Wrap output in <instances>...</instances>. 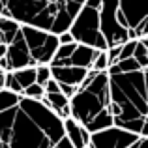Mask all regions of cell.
<instances>
[{
	"label": "cell",
	"instance_id": "obj_25",
	"mask_svg": "<svg viewBox=\"0 0 148 148\" xmlns=\"http://www.w3.org/2000/svg\"><path fill=\"white\" fill-rule=\"evenodd\" d=\"M120 49H122V45H114V47H109L107 49V58H109V66L116 64L120 58Z\"/></svg>",
	"mask_w": 148,
	"mask_h": 148
},
{
	"label": "cell",
	"instance_id": "obj_29",
	"mask_svg": "<svg viewBox=\"0 0 148 148\" xmlns=\"http://www.w3.org/2000/svg\"><path fill=\"white\" fill-rule=\"evenodd\" d=\"M58 41H60V43H71V41H75V40H73L71 32H69V30H66V32L58 34Z\"/></svg>",
	"mask_w": 148,
	"mask_h": 148
},
{
	"label": "cell",
	"instance_id": "obj_19",
	"mask_svg": "<svg viewBox=\"0 0 148 148\" xmlns=\"http://www.w3.org/2000/svg\"><path fill=\"white\" fill-rule=\"evenodd\" d=\"M23 96H26V98H32V99H43L45 88L41 86V84L34 83V84H30V86H26L25 90H23Z\"/></svg>",
	"mask_w": 148,
	"mask_h": 148
},
{
	"label": "cell",
	"instance_id": "obj_31",
	"mask_svg": "<svg viewBox=\"0 0 148 148\" xmlns=\"http://www.w3.org/2000/svg\"><path fill=\"white\" fill-rule=\"evenodd\" d=\"M56 146H58V148H75V146L71 145V143H69V139L66 137V135H64V137H62L60 141L56 143Z\"/></svg>",
	"mask_w": 148,
	"mask_h": 148
},
{
	"label": "cell",
	"instance_id": "obj_13",
	"mask_svg": "<svg viewBox=\"0 0 148 148\" xmlns=\"http://www.w3.org/2000/svg\"><path fill=\"white\" fill-rule=\"evenodd\" d=\"M43 101L47 107H51L62 120L71 116V109H69V98L64 96L62 92H54V94H45L43 96Z\"/></svg>",
	"mask_w": 148,
	"mask_h": 148
},
{
	"label": "cell",
	"instance_id": "obj_2",
	"mask_svg": "<svg viewBox=\"0 0 148 148\" xmlns=\"http://www.w3.org/2000/svg\"><path fill=\"white\" fill-rule=\"evenodd\" d=\"M109 94L114 126L139 135L143 124L148 122V66L109 75Z\"/></svg>",
	"mask_w": 148,
	"mask_h": 148
},
{
	"label": "cell",
	"instance_id": "obj_9",
	"mask_svg": "<svg viewBox=\"0 0 148 148\" xmlns=\"http://www.w3.org/2000/svg\"><path fill=\"white\" fill-rule=\"evenodd\" d=\"M6 60H8V66H10V71H15V69H21V68H36V62L30 56L28 45H26L21 30L15 36V40L8 45Z\"/></svg>",
	"mask_w": 148,
	"mask_h": 148
},
{
	"label": "cell",
	"instance_id": "obj_35",
	"mask_svg": "<svg viewBox=\"0 0 148 148\" xmlns=\"http://www.w3.org/2000/svg\"><path fill=\"white\" fill-rule=\"evenodd\" d=\"M141 41H143V43H145V47L148 49V38H141Z\"/></svg>",
	"mask_w": 148,
	"mask_h": 148
},
{
	"label": "cell",
	"instance_id": "obj_3",
	"mask_svg": "<svg viewBox=\"0 0 148 148\" xmlns=\"http://www.w3.org/2000/svg\"><path fill=\"white\" fill-rule=\"evenodd\" d=\"M71 118H75L88 131H98L114 126L111 114V94H109V73L88 69L86 79L77 86L69 98Z\"/></svg>",
	"mask_w": 148,
	"mask_h": 148
},
{
	"label": "cell",
	"instance_id": "obj_18",
	"mask_svg": "<svg viewBox=\"0 0 148 148\" xmlns=\"http://www.w3.org/2000/svg\"><path fill=\"white\" fill-rule=\"evenodd\" d=\"M116 66H118L120 73H126V71H137V69H141V64H139V62L135 60L133 56L124 58V60H118V62H116Z\"/></svg>",
	"mask_w": 148,
	"mask_h": 148
},
{
	"label": "cell",
	"instance_id": "obj_15",
	"mask_svg": "<svg viewBox=\"0 0 148 148\" xmlns=\"http://www.w3.org/2000/svg\"><path fill=\"white\" fill-rule=\"evenodd\" d=\"M11 73H13L15 79L19 81L23 90H25L26 86L36 83V68H21V69H15V71H11Z\"/></svg>",
	"mask_w": 148,
	"mask_h": 148
},
{
	"label": "cell",
	"instance_id": "obj_11",
	"mask_svg": "<svg viewBox=\"0 0 148 148\" xmlns=\"http://www.w3.org/2000/svg\"><path fill=\"white\" fill-rule=\"evenodd\" d=\"M64 135L75 148H86L90 145V131L71 116L64 118Z\"/></svg>",
	"mask_w": 148,
	"mask_h": 148
},
{
	"label": "cell",
	"instance_id": "obj_36",
	"mask_svg": "<svg viewBox=\"0 0 148 148\" xmlns=\"http://www.w3.org/2000/svg\"><path fill=\"white\" fill-rule=\"evenodd\" d=\"M2 13H4V2L0 0V15H2Z\"/></svg>",
	"mask_w": 148,
	"mask_h": 148
},
{
	"label": "cell",
	"instance_id": "obj_4",
	"mask_svg": "<svg viewBox=\"0 0 148 148\" xmlns=\"http://www.w3.org/2000/svg\"><path fill=\"white\" fill-rule=\"evenodd\" d=\"M73 40L77 43L88 45L98 51H107L109 45L105 41V36L101 34L99 28V10L98 8H90L84 4L81 11L73 17L71 26H69Z\"/></svg>",
	"mask_w": 148,
	"mask_h": 148
},
{
	"label": "cell",
	"instance_id": "obj_8",
	"mask_svg": "<svg viewBox=\"0 0 148 148\" xmlns=\"http://www.w3.org/2000/svg\"><path fill=\"white\" fill-rule=\"evenodd\" d=\"M148 15V0H118V19L120 26L135 28L139 23Z\"/></svg>",
	"mask_w": 148,
	"mask_h": 148
},
{
	"label": "cell",
	"instance_id": "obj_14",
	"mask_svg": "<svg viewBox=\"0 0 148 148\" xmlns=\"http://www.w3.org/2000/svg\"><path fill=\"white\" fill-rule=\"evenodd\" d=\"M19 30H21V25L15 19L8 17V15H0V34H2V40L6 45H10L15 40Z\"/></svg>",
	"mask_w": 148,
	"mask_h": 148
},
{
	"label": "cell",
	"instance_id": "obj_33",
	"mask_svg": "<svg viewBox=\"0 0 148 148\" xmlns=\"http://www.w3.org/2000/svg\"><path fill=\"white\" fill-rule=\"evenodd\" d=\"M4 83H6V71H4V69H0V90L4 88Z\"/></svg>",
	"mask_w": 148,
	"mask_h": 148
},
{
	"label": "cell",
	"instance_id": "obj_34",
	"mask_svg": "<svg viewBox=\"0 0 148 148\" xmlns=\"http://www.w3.org/2000/svg\"><path fill=\"white\" fill-rule=\"evenodd\" d=\"M6 51H8V45L6 43H0V58L6 56Z\"/></svg>",
	"mask_w": 148,
	"mask_h": 148
},
{
	"label": "cell",
	"instance_id": "obj_23",
	"mask_svg": "<svg viewBox=\"0 0 148 148\" xmlns=\"http://www.w3.org/2000/svg\"><path fill=\"white\" fill-rule=\"evenodd\" d=\"M137 41L139 40H127L126 43H122V49H120V58H118V60H124V58L133 56L135 47H137Z\"/></svg>",
	"mask_w": 148,
	"mask_h": 148
},
{
	"label": "cell",
	"instance_id": "obj_20",
	"mask_svg": "<svg viewBox=\"0 0 148 148\" xmlns=\"http://www.w3.org/2000/svg\"><path fill=\"white\" fill-rule=\"evenodd\" d=\"M51 79V66L49 64H40L36 66V83L43 86L45 83Z\"/></svg>",
	"mask_w": 148,
	"mask_h": 148
},
{
	"label": "cell",
	"instance_id": "obj_1",
	"mask_svg": "<svg viewBox=\"0 0 148 148\" xmlns=\"http://www.w3.org/2000/svg\"><path fill=\"white\" fill-rule=\"evenodd\" d=\"M10 112V130L0 148H53L64 137V120L41 99L21 94Z\"/></svg>",
	"mask_w": 148,
	"mask_h": 148
},
{
	"label": "cell",
	"instance_id": "obj_39",
	"mask_svg": "<svg viewBox=\"0 0 148 148\" xmlns=\"http://www.w3.org/2000/svg\"><path fill=\"white\" fill-rule=\"evenodd\" d=\"M53 148H58V146H53Z\"/></svg>",
	"mask_w": 148,
	"mask_h": 148
},
{
	"label": "cell",
	"instance_id": "obj_5",
	"mask_svg": "<svg viewBox=\"0 0 148 148\" xmlns=\"http://www.w3.org/2000/svg\"><path fill=\"white\" fill-rule=\"evenodd\" d=\"M21 34L25 38L26 45H28L30 56L36 62V66L51 64L58 45H60L56 34L49 32V30L34 28V26H28V25H21Z\"/></svg>",
	"mask_w": 148,
	"mask_h": 148
},
{
	"label": "cell",
	"instance_id": "obj_40",
	"mask_svg": "<svg viewBox=\"0 0 148 148\" xmlns=\"http://www.w3.org/2000/svg\"><path fill=\"white\" fill-rule=\"evenodd\" d=\"M86 148H88V146H86Z\"/></svg>",
	"mask_w": 148,
	"mask_h": 148
},
{
	"label": "cell",
	"instance_id": "obj_16",
	"mask_svg": "<svg viewBox=\"0 0 148 148\" xmlns=\"http://www.w3.org/2000/svg\"><path fill=\"white\" fill-rule=\"evenodd\" d=\"M19 98H21V94H15V92L8 90V88H2V90H0V111L15 105L19 101Z\"/></svg>",
	"mask_w": 148,
	"mask_h": 148
},
{
	"label": "cell",
	"instance_id": "obj_38",
	"mask_svg": "<svg viewBox=\"0 0 148 148\" xmlns=\"http://www.w3.org/2000/svg\"><path fill=\"white\" fill-rule=\"evenodd\" d=\"M2 2H4V4H6V0H2Z\"/></svg>",
	"mask_w": 148,
	"mask_h": 148
},
{
	"label": "cell",
	"instance_id": "obj_22",
	"mask_svg": "<svg viewBox=\"0 0 148 148\" xmlns=\"http://www.w3.org/2000/svg\"><path fill=\"white\" fill-rule=\"evenodd\" d=\"M4 88L15 92V94H23V86L19 84V81L15 79V75L11 71H6V83H4Z\"/></svg>",
	"mask_w": 148,
	"mask_h": 148
},
{
	"label": "cell",
	"instance_id": "obj_37",
	"mask_svg": "<svg viewBox=\"0 0 148 148\" xmlns=\"http://www.w3.org/2000/svg\"><path fill=\"white\" fill-rule=\"evenodd\" d=\"M0 43H4V40H2V34H0Z\"/></svg>",
	"mask_w": 148,
	"mask_h": 148
},
{
	"label": "cell",
	"instance_id": "obj_7",
	"mask_svg": "<svg viewBox=\"0 0 148 148\" xmlns=\"http://www.w3.org/2000/svg\"><path fill=\"white\" fill-rule=\"evenodd\" d=\"M141 135L120 126H111L90 133V148H130Z\"/></svg>",
	"mask_w": 148,
	"mask_h": 148
},
{
	"label": "cell",
	"instance_id": "obj_10",
	"mask_svg": "<svg viewBox=\"0 0 148 148\" xmlns=\"http://www.w3.org/2000/svg\"><path fill=\"white\" fill-rule=\"evenodd\" d=\"M86 73H88V69L75 68V66H51V77L60 84L79 86L86 79Z\"/></svg>",
	"mask_w": 148,
	"mask_h": 148
},
{
	"label": "cell",
	"instance_id": "obj_17",
	"mask_svg": "<svg viewBox=\"0 0 148 148\" xmlns=\"http://www.w3.org/2000/svg\"><path fill=\"white\" fill-rule=\"evenodd\" d=\"M133 58L141 64V68H146L148 66V49L145 47L141 40L137 41V47H135V53H133Z\"/></svg>",
	"mask_w": 148,
	"mask_h": 148
},
{
	"label": "cell",
	"instance_id": "obj_24",
	"mask_svg": "<svg viewBox=\"0 0 148 148\" xmlns=\"http://www.w3.org/2000/svg\"><path fill=\"white\" fill-rule=\"evenodd\" d=\"M84 4H86V0H66V11H68L71 17H75Z\"/></svg>",
	"mask_w": 148,
	"mask_h": 148
},
{
	"label": "cell",
	"instance_id": "obj_26",
	"mask_svg": "<svg viewBox=\"0 0 148 148\" xmlns=\"http://www.w3.org/2000/svg\"><path fill=\"white\" fill-rule=\"evenodd\" d=\"M135 32H137L139 40H141V38H148V15L143 19L141 23H139L137 26H135Z\"/></svg>",
	"mask_w": 148,
	"mask_h": 148
},
{
	"label": "cell",
	"instance_id": "obj_27",
	"mask_svg": "<svg viewBox=\"0 0 148 148\" xmlns=\"http://www.w3.org/2000/svg\"><path fill=\"white\" fill-rule=\"evenodd\" d=\"M43 88H45V94H54V92H60V84H58L53 77H51L47 83L43 84Z\"/></svg>",
	"mask_w": 148,
	"mask_h": 148
},
{
	"label": "cell",
	"instance_id": "obj_32",
	"mask_svg": "<svg viewBox=\"0 0 148 148\" xmlns=\"http://www.w3.org/2000/svg\"><path fill=\"white\" fill-rule=\"evenodd\" d=\"M86 6H90V8H98V10H99L101 0H86Z\"/></svg>",
	"mask_w": 148,
	"mask_h": 148
},
{
	"label": "cell",
	"instance_id": "obj_28",
	"mask_svg": "<svg viewBox=\"0 0 148 148\" xmlns=\"http://www.w3.org/2000/svg\"><path fill=\"white\" fill-rule=\"evenodd\" d=\"M60 84V83H58ZM75 90H77V86H71V84H60V92L64 96H68V98H71L73 94H75Z\"/></svg>",
	"mask_w": 148,
	"mask_h": 148
},
{
	"label": "cell",
	"instance_id": "obj_30",
	"mask_svg": "<svg viewBox=\"0 0 148 148\" xmlns=\"http://www.w3.org/2000/svg\"><path fill=\"white\" fill-rule=\"evenodd\" d=\"M130 148H148V137H139Z\"/></svg>",
	"mask_w": 148,
	"mask_h": 148
},
{
	"label": "cell",
	"instance_id": "obj_12",
	"mask_svg": "<svg viewBox=\"0 0 148 148\" xmlns=\"http://www.w3.org/2000/svg\"><path fill=\"white\" fill-rule=\"evenodd\" d=\"M98 54V49L88 47V45L77 43V47L73 49L71 56L60 66H75V68H84V69H92V64H94V58Z\"/></svg>",
	"mask_w": 148,
	"mask_h": 148
},
{
	"label": "cell",
	"instance_id": "obj_6",
	"mask_svg": "<svg viewBox=\"0 0 148 148\" xmlns=\"http://www.w3.org/2000/svg\"><path fill=\"white\" fill-rule=\"evenodd\" d=\"M116 11H118V0H101L99 28H101V34L105 36V41H107L109 47L122 45L130 40L127 28L120 26L118 19H116Z\"/></svg>",
	"mask_w": 148,
	"mask_h": 148
},
{
	"label": "cell",
	"instance_id": "obj_21",
	"mask_svg": "<svg viewBox=\"0 0 148 148\" xmlns=\"http://www.w3.org/2000/svg\"><path fill=\"white\" fill-rule=\"evenodd\" d=\"M109 68V58H107V51H98L94 58V64H92V69H98V71H107Z\"/></svg>",
	"mask_w": 148,
	"mask_h": 148
}]
</instances>
